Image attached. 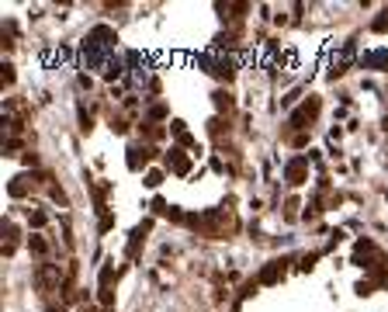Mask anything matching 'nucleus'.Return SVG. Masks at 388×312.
Instances as JSON below:
<instances>
[{"label": "nucleus", "instance_id": "7ed1b4c3", "mask_svg": "<svg viewBox=\"0 0 388 312\" xmlns=\"http://www.w3.org/2000/svg\"><path fill=\"white\" fill-rule=\"evenodd\" d=\"M166 167H173L177 174H187V160L180 156V149H173V156H166Z\"/></svg>", "mask_w": 388, "mask_h": 312}, {"label": "nucleus", "instance_id": "39448f33", "mask_svg": "<svg viewBox=\"0 0 388 312\" xmlns=\"http://www.w3.org/2000/svg\"><path fill=\"white\" fill-rule=\"evenodd\" d=\"M159 181H163V174H159V170H153V174H149V177H146V184H149V188H156V184H159Z\"/></svg>", "mask_w": 388, "mask_h": 312}, {"label": "nucleus", "instance_id": "f257e3e1", "mask_svg": "<svg viewBox=\"0 0 388 312\" xmlns=\"http://www.w3.org/2000/svg\"><path fill=\"white\" fill-rule=\"evenodd\" d=\"M302 174H305V160L298 156V160L288 163V184H302Z\"/></svg>", "mask_w": 388, "mask_h": 312}, {"label": "nucleus", "instance_id": "20e7f679", "mask_svg": "<svg viewBox=\"0 0 388 312\" xmlns=\"http://www.w3.org/2000/svg\"><path fill=\"white\" fill-rule=\"evenodd\" d=\"M215 104H219V108H233V101H229V94H222V90L215 94Z\"/></svg>", "mask_w": 388, "mask_h": 312}, {"label": "nucleus", "instance_id": "f03ea898", "mask_svg": "<svg viewBox=\"0 0 388 312\" xmlns=\"http://www.w3.org/2000/svg\"><path fill=\"white\" fill-rule=\"evenodd\" d=\"M281 274H284V267H281V260H274V264H271V267H267V271L260 274V281H264V284H274V281H277Z\"/></svg>", "mask_w": 388, "mask_h": 312}]
</instances>
